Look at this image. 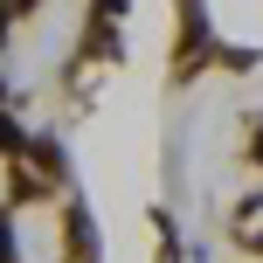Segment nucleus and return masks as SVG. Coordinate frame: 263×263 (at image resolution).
<instances>
[{
    "mask_svg": "<svg viewBox=\"0 0 263 263\" xmlns=\"http://www.w3.org/2000/svg\"><path fill=\"white\" fill-rule=\"evenodd\" d=\"M0 263H14V236H7V222H0Z\"/></svg>",
    "mask_w": 263,
    "mask_h": 263,
    "instance_id": "2",
    "label": "nucleus"
},
{
    "mask_svg": "<svg viewBox=\"0 0 263 263\" xmlns=\"http://www.w3.org/2000/svg\"><path fill=\"white\" fill-rule=\"evenodd\" d=\"M21 145V132H14V118H0V153H14Z\"/></svg>",
    "mask_w": 263,
    "mask_h": 263,
    "instance_id": "1",
    "label": "nucleus"
},
{
    "mask_svg": "<svg viewBox=\"0 0 263 263\" xmlns=\"http://www.w3.org/2000/svg\"><path fill=\"white\" fill-rule=\"evenodd\" d=\"M14 7H35V0H14Z\"/></svg>",
    "mask_w": 263,
    "mask_h": 263,
    "instance_id": "3",
    "label": "nucleus"
}]
</instances>
